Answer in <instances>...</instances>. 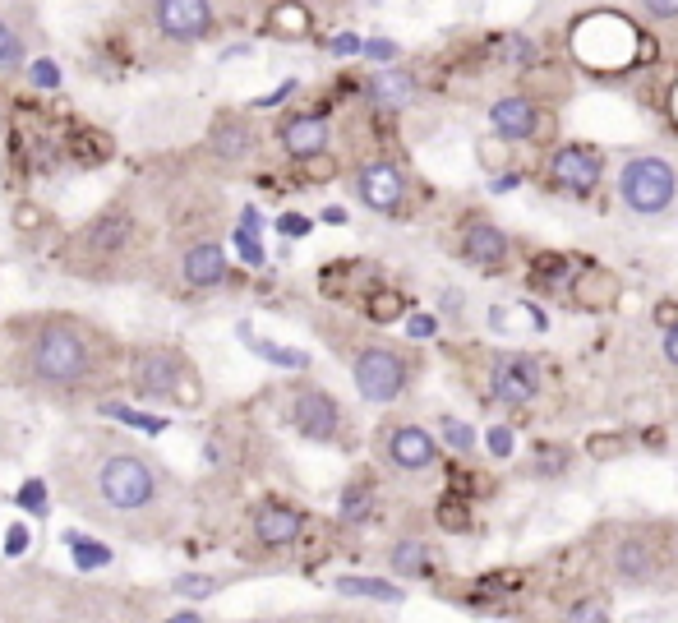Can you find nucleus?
<instances>
[{"label":"nucleus","mask_w":678,"mask_h":623,"mask_svg":"<svg viewBox=\"0 0 678 623\" xmlns=\"http://www.w3.org/2000/svg\"><path fill=\"white\" fill-rule=\"evenodd\" d=\"M19 504H24V508H33V513H42V485H37V480H33V485H24V490H19Z\"/></svg>","instance_id":"obj_42"},{"label":"nucleus","mask_w":678,"mask_h":623,"mask_svg":"<svg viewBox=\"0 0 678 623\" xmlns=\"http://www.w3.org/2000/svg\"><path fill=\"white\" fill-rule=\"evenodd\" d=\"M323 222H333V227H342V222H346V208H328V213H323Z\"/></svg>","instance_id":"obj_51"},{"label":"nucleus","mask_w":678,"mask_h":623,"mask_svg":"<svg viewBox=\"0 0 678 623\" xmlns=\"http://www.w3.org/2000/svg\"><path fill=\"white\" fill-rule=\"evenodd\" d=\"M508 56H512V60H531L536 51H531V42H522V37H512V42H508Z\"/></svg>","instance_id":"obj_47"},{"label":"nucleus","mask_w":678,"mask_h":623,"mask_svg":"<svg viewBox=\"0 0 678 623\" xmlns=\"http://www.w3.org/2000/svg\"><path fill=\"white\" fill-rule=\"evenodd\" d=\"M517 185H522V176H517V171H508V176L494 180V194H508V190H517Z\"/></svg>","instance_id":"obj_48"},{"label":"nucleus","mask_w":678,"mask_h":623,"mask_svg":"<svg viewBox=\"0 0 678 623\" xmlns=\"http://www.w3.org/2000/svg\"><path fill=\"white\" fill-rule=\"evenodd\" d=\"M655 319L665 324V333H669V328H678V305H669V300H665V305H655Z\"/></svg>","instance_id":"obj_46"},{"label":"nucleus","mask_w":678,"mask_h":623,"mask_svg":"<svg viewBox=\"0 0 678 623\" xmlns=\"http://www.w3.org/2000/svg\"><path fill=\"white\" fill-rule=\"evenodd\" d=\"M619 194H623V204H628L632 213L655 217V213H665V208L674 204L678 176H674V167H669V162H660V157H637V162H628V167H623Z\"/></svg>","instance_id":"obj_2"},{"label":"nucleus","mask_w":678,"mask_h":623,"mask_svg":"<svg viewBox=\"0 0 678 623\" xmlns=\"http://www.w3.org/2000/svg\"><path fill=\"white\" fill-rule=\"evenodd\" d=\"M642 5L655 19H678V0H642Z\"/></svg>","instance_id":"obj_41"},{"label":"nucleus","mask_w":678,"mask_h":623,"mask_svg":"<svg viewBox=\"0 0 678 623\" xmlns=\"http://www.w3.org/2000/svg\"><path fill=\"white\" fill-rule=\"evenodd\" d=\"M162 623H203V614H194V610H180V614H171V619H162Z\"/></svg>","instance_id":"obj_50"},{"label":"nucleus","mask_w":678,"mask_h":623,"mask_svg":"<svg viewBox=\"0 0 678 623\" xmlns=\"http://www.w3.org/2000/svg\"><path fill=\"white\" fill-rule=\"evenodd\" d=\"M568 623H609V610L595 596H586L577 605H568Z\"/></svg>","instance_id":"obj_31"},{"label":"nucleus","mask_w":678,"mask_h":623,"mask_svg":"<svg viewBox=\"0 0 678 623\" xmlns=\"http://www.w3.org/2000/svg\"><path fill=\"white\" fill-rule=\"evenodd\" d=\"M125 236H130V217H125V213H107V217H97L93 227H88L84 245L93 254H111V250H120V245H125Z\"/></svg>","instance_id":"obj_19"},{"label":"nucleus","mask_w":678,"mask_h":623,"mask_svg":"<svg viewBox=\"0 0 678 623\" xmlns=\"http://www.w3.org/2000/svg\"><path fill=\"white\" fill-rule=\"evenodd\" d=\"M568 471V448L540 444L536 448V476H563Z\"/></svg>","instance_id":"obj_29"},{"label":"nucleus","mask_w":678,"mask_h":623,"mask_svg":"<svg viewBox=\"0 0 678 623\" xmlns=\"http://www.w3.org/2000/svg\"><path fill=\"white\" fill-rule=\"evenodd\" d=\"M236 245H240V259H245V264H254V268L263 264V245L250 236V231H240V236H236Z\"/></svg>","instance_id":"obj_38"},{"label":"nucleus","mask_w":678,"mask_h":623,"mask_svg":"<svg viewBox=\"0 0 678 623\" xmlns=\"http://www.w3.org/2000/svg\"><path fill=\"white\" fill-rule=\"evenodd\" d=\"M489 393L499 397L503 407H526L540 393V360L531 356H499L494 374H489Z\"/></svg>","instance_id":"obj_5"},{"label":"nucleus","mask_w":678,"mask_h":623,"mask_svg":"<svg viewBox=\"0 0 678 623\" xmlns=\"http://www.w3.org/2000/svg\"><path fill=\"white\" fill-rule=\"evenodd\" d=\"M217 591V577H208V573H180L176 577V596H185V600H208Z\"/></svg>","instance_id":"obj_27"},{"label":"nucleus","mask_w":678,"mask_h":623,"mask_svg":"<svg viewBox=\"0 0 678 623\" xmlns=\"http://www.w3.org/2000/svg\"><path fill=\"white\" fill-rule=\"evenodd\" d=\"M489 120H494V130L508 134V139H531V134L540 130L536 102H526V97H503V102H494Z\"/></svg>","instance_id":"obj_16"},{"label":"nucleus","mask_w":678,"mask_h":623,"mask_svg":"<svg viewBox=\"0 0 678 623\" xmlns=\"http://www.w3.org/2000/svg\"><path fill=\"white\" fill-rule=\"evenodd\" d=\"M33 374L42 384H79L88 374V347L79 328L47 324L33 342Z\"/></svg>","instance_id":"obj_1"},{"label":"nucleus","mask_w":678,"mask_h":623,"mask_svg":"<svg viewBox=\"0 0 678 623\" xmlns=\"http://www.w3.org/2000/svg\"><path fill=\"white\" fill-rule=\"evenodd\" d=\"M356 388L365 402L383 407L406 388V360L388 347H369L356 356Z\"/></svg>","instance_id":"obj_4"},{"label":"nucleus","mask_w":678,"mask_h":623,"mask_svg":"<svg viewBox=\"0 0 678 623\" xmlns=\"http://www.w3.org/2000/svg\"><path fill=\"white\" fill-rule=\"evenodd\" d=\"M222 277H226V254H222V245L203 240V245H194V250L185 254V282H190V287H217Z\"/></svg>","instance_id":"obj_17"},{"label":"nucleus","mask_w":678,"mask_h":623,"mask_svg":"<svg viewBox=\"0 0 678 623\" xmlns=\"http://www.w3.org/2000/svg\"><path fill=\"white\" fill-rule=\"evenodd\" d=\"M369 513H374V490L369 485H346L342 490V517L346 522H369Z\"/></svg>","instance_id":"obj_26"},{"label":"nucleus","mask_w":678,"mask_h":623,"mask_svg":"<svg viewBox=\"0 0 678 623\" xmlns=\"http://www.w3.org/2000/svg\"><path fill=\"white\" fill-rule=\"evenodd\" d=\"M111 416H120L125 425H139V430H148V434H157L167 420H157V416H139V411H125V407H111Z\"/></svg>","instance_id":"obj_36"},{"label":"nucleus","mask_w":678,"mask_h":623,"mask_svg":"<svg viewBox=\"0 0 678 623\" xmlns=\"http://www.w3.org/2000/svg\"><path fill=\"white\" fill-rule=\"evenodd\" d=\"M365 51H369L374 60H393V56H397L393 42H379V37H374V42H365Z\"/></svg>","instance_id":"obj_45"},{"label":"nucleus","mask_w":678,"mask_h":623,"mask_svg":"<svg viewBox=\"0 0 678 623\" xmlns=\"http://www.w3.org/2000/svg\"><path fill=\"white\" fill-rule=\"evenodd\" d=\"M356 190H360V199H365L374 213H393V208L402 204L406 180H402V171L388 167V162H369V167H360Z\"/></svg>","instance_id":"obj_10"},{"label":"nucleus","mask_w":678,"mask_h":623,"mask_svg":"<svg viewBox=\"0 0 678 623\" xmlns=\"http://www.w3.org/2000/svg\"><path fill=\"white\" fill-rule=\"evenodd\" d=\"M439 527H448V531H466V527H471V517H466V504H462V499H443Z\"/></svg>","instance_id":"obj_33"},{"label":"nucleus","mask_w":678,"mask_h":623,"mask_svg":"<svg viewBox=\"0 0 678 623\" xmlns=\"http://www.w3.org/2000/svg\"><path fill=\"white\" fill-rule=\"evenodd\" d=\"M388 457H393L402 471H425V467H434L439 444H434V434L420 430V425H397V430L388 434Z\"/></svg>","instance_id":"obj_12"},{"label":"nucleus","mask_w":678,"mask_h":623,"mask_svg":"<svg viewBox=\"0 0 678 623\" xmlns=\"http://www.w3.org/2000/svg\"><path fill=\"white\" fill-rule=\"evenodd\" d=\"M337 591L342 596H365V600H383V605H402L406 591L383 582V577H337Z\"/></svg>","instance_id":"obj_21"},{"label":"nucleus","mask_w":678,"mask_h":623,"mask_svg":"<svg viewBox=\"0 0 678 623\" xmlns=\"http://www.w3.org/2000/svg\"><path fill=\"white\" fill-rule=\"evenodd\" d=\"M462 254L471 259L476 268H499L508 259V236H503L494 222H466L462 227Z\"/></svg>","instance_id":"obj_13"},{"label":"nucleus","mask_w":678,"mask_h":623,"mask_svg":"<svg viewBox=\"0 0 678 623\" xmlns=\"http://www.w3.org/2000/svg\"><path fill=\"white\" fill-rule=\"evenodd\" d=\"M614 577H619L623 587H646V582H655V550H651V540L637 536V531H628V536L614 545Z\"/></svg>","instance_id":"obj_11"},{"label":"nucleus","mask_w":678,"mask_h":623,"mask_svg":"<svg viewBox=\"0 0 678 623\" xmlns=\"http://www.w3.org/2000/svg\"><path fill=\"white\" fill-rule=\"evenodd\" d=\"M208 148H213L217 157H226V162H236V157H245L254 148V134L245 120L222 116V120H213V130H208Z\"/></svg>","instance_id":"obj_18"},{"label":"nucleus","mask_w":678,"mask_h":623,"mask_svg":"<svg viewBox=\"0 0 678 623\" xmlns=\"http://www.w3.org/2000/svg\"><path fill=\"white\" fill-rule=\"evenodd\" d=\"M305 531V513L300 508H263L259 517H254V536H259V545H268V550H282V545H291V540Z\"/></svg>","instance_id":"obj_14"},{"label":"nucleus","mask_w":678,"mask_h":623,"mask_svg":"<svg viewBox=\"0 0 678 623\" xmlns=\"http://www.w3.org/2000/svg\"><path fill=\"white\" fill-rule=\"evenodd\" d=\"M28 545V527H10V536H5V554H24Z\"/></svg>","instance_id":"obj_43"},{"label":"nucleus","mask_w":678,"mask_h":623,"mask_svg":"<svg viewBox=\"0 0 678 623\" xmlns=\"http://www.w3.org/2000/svg\"><path fill=\"white\" fill-rule=\"evenodd\" d=\"M277 231H282V236H305V231H310V217H300V213H286L282 222H277Z\"/></svg>","instance_id":"obj_40"},{"label":"nucleus","mask_w":678,"mask_h":623,"mask_svg":"<svg viewBox=\"0 0 678 623\" xmlns=\"http://www.w3.org/2000/svg\"><path fill=\"white\" fill-rule=\"evenodd\" d=\"M614 291H619V282H614L609 273H595V268L582 273V282H577V300H582V305H609Z\"/></svg>","instance_id":"obj_25"},{"label":"nucleus","mask_w":678,"mask_h":623,"mask_svg":"<svg viewBox=\"0 0 678 623\" xmlns=\"http://www.w3.org/2000/svg\"><path fill=\"white\" fill-rule=\"evenodd\" d=\"M134 388L148 397H171L180 388V379H185V360L176 356V351H139L134 356V370H130Z\"/></svg>","instance_id":"obj_7"},{"label":"nucleus","mask_w":678,"mask_h":623,"mask_svg":"<svg viewBox=\"0 0 678 623\" xmlns=\"http://www.w3.org/2000/svg\"><path fill=\"white\" fill-rule=\"evenodd\" d=\"M333 51H337V56H351V51H365V42H360V37H351V33H342V37H333Z\"/></svg>","instance_id":"obj_44"},{"label":"nucleus","mask_w":678,"mask_h":623,"mask_svg":"<svg viewBox=\"0 0 678 623\" xmlns=\"http://www.w3.org/2000/svg\"><path fill=\"white\" fill-rule=\"evenodd\" d=\"M28 70H33V84H37V88H56V84H60L56 60H33Z\"/></svg>","instance_id":"obj_35"},{"label":"nucleus","mask_w":678,"mask_h":623,"mask_svg":"<svg viewBox=\"0 0 678 623\" xmlns=\"http://www.w3.org/2000/svg\"><path fill=\"white\" fill-rule=\"evenodd\" d=\"M443 444L448 448H457V453H471V448H476V430H471V425H466V420H452V416H443Z\"/></svg>","instance_id":"obj_28"},{"label":"nucleus","mask_w":678,"mask_h":623,"mask_svg":"<svg viewBox=\"0 0 678 623\" xmlns=\"http://www.w3.org/2000/svg\"><path fill=\"white\" fill-rule=\"evenodd\" d=\"M388 564H393L397 577H420L429 568V545L425 540H397L388 550Z\"/></svg>","instance_id":"obj_22"},{"label":"nucleus","mask_w":678,"mask_h":623,"mask_svg":"<svg viewBox=\"0 0 678 623\" xmlns=\"http://www.w3.org/2000/svg\"><path fill=\"white\" fill-rule=\"evenodd\" d=\"M397 314H402V296H397V291H379V296H369V319L388 324V319H397Z\"/></svg>","instance_id":"obj_30"},{"label":"nucleus","mask_w":678,"mask_h":623,"mask_svg":"<svg viewBox=\"0 0 678 623\" xmlns=\"http://www.w3.org/2000/svg\"><path fill=\"white\" fill-rule=\"evenodd\" d=\"M10 65H19V37H14L10 24L0 19V70H10Z\"/></svg>","instance_id":"obj_34"},{"label":"nucleus","mask_w":678,"mask_h":623,"mask_svg":"<svg viewBox=\"0 0 678 623\" xmlns=\"http://www.w3.org/2000/svg\"><path fill=\"white\" fill-rule=\"evenodd\" d=\"M70 545H74V559H79V568H97V564H107L111 554L97 545V540H84V536H70Z\"/></svg>","instance_id":"obj_32"},{"label":"nucleus","mask_w":678,"mask_h":623,"mask_svg":"<svg viewBox=\"0 0 678 623\" xmlns=\"http://www.w3.org/2000/svg\"><path fill=\"white\" fill-rule=\"evenodd\" d=\"M406 333H411V337H420V342H429V337L439 333V324H434L429 314H411V319H406Z\"/></svg>","instance_id":"obj_39"},{"label":"nucleus","mask_w":678,"mask_h":623,"mask_svg":"<svg viewBox=\"0 0 678 623\" xmlns=\"http://www.w3.org/2000/svg\"><path fill=\"white\" fill-rule=\"evenodd\" d=\"M240 337H245V342H250V347L259 351L263 360L282 365V370H305V365H310V356H305V351H296V347H277V342H259V337H250V328H240Z\"/></svg>","instance_id":"obj_24"},{"label":"nucleus","mask_w":678,"mask_h":623,"mask_svg":"<svg viewBox=\"0 0 678 623\" xmlns=\"http://www.w3.org/2000/svg\"><path fill=\"white\" fill-rule=\"evenodd\" d=\"M600 171H605V157L586 144H568L549 157V176L568 194H591L595 185H600Z\"/></svg>","instance_id":"obj_6"},{"label":"nucleus","mask_w":678,"mask_h":623,"mask_svg":"<svg viewBox=\"0 0 678 623\" xmlns=\"http://www.w3.org/2000/svg\"><path fill=\"white\" fill-rule=\"evenodd\" d=\"M97 485H102V499L111 508H120V513H134V508H143L157 494L153 467L134 453H111L102 462V471H97Z\"/></svg>","instance_id":"obj_3"},{"label":"nucleus","mask_w":678,"mask_h":623,"mask_svg":"<svg viewBox=\"0 0 678 623\" xmlns=\"http://www.w3.org/2000/svg\"><path fill=\"white\" fill-rule=\"evenodd\" d=\"M485 439H489V453H494V457H512V430H508V425H494Z\"/></svg>","instance_id":"obj_37"},{"label":"nucleus","mask_w":678,"mask_h":623,"mask_svg":"<svg viewBox=\"0 0 678 623\" xmlns=\"http://www.w3.org/2000/svg\"><path fill=\"white\" fill-rule=\"evenodd\" d=\"M268 28H273L277 37L310 33V10H305L300 0H282V5H273V14H268Z\"/></svg>","instance_id":"obj_23"},{"label":"nucleus","mask_w":678,"mask_h":623,"mask_svg":"<svg viewBox=\"0 0 678 623\" xmlns=\"http://www.w3.org/2000/svg\"><path fill=\"white\" fill-rule=\"evenodd\" d=\"M282 148L291 157H300V162H310V157H319L323 148H328V120L323 116H296L282 125Z\"/></svg>","instance_id":"obj_15"},{"label":"nucleus","mask_w":678,"mask_h":623,"mask_svg":"<svg viewBox=\"0 0 678 623\" xmlns=\"http://www.w3.org/2000/svg\"><path fill=\"white\" fill-rule=\"evenodd\" d=\"M665 360L669 365H678V328H669L665 333Z\"/></svg>","instance_id":"obj_49"},{"label":"nucleus","mask_w":678,"mask_h":623,"mask_svg":"<svg viewBox=\"0 0 678 623\" xmlns=\"http://www.w3.org/2000/svg\"><path fill=\"white\" fill-rule=\"evenodd\" d=\"M291 420H296V430L305 434V439H314V444H328L337 434V425H342V411H337V402L323 388H310V393L296 397V411H291Z\"/></svg>","instance_id":"obj_9"},{"label":"nucleus","mask_w":678,"mask_h":623,"mask_svg":"<svg viewBox=\"0 0 678 623\" xmlns=\"http://www.w3.org/2000/svg\"><path fill=\"white\" fill-rule=\"evenodd\" d=\"M157 24L176 42H199L213 33V5L208 0H157Z\"/></svg>","instance_id":"obj_8"},{"label":"nucleus","mask_w":678,"mask_h":623,"mask_svg":"<svg viewBox=\"0 0 678 623\" xmlns=\"http://www.w3.org/2000/svg\"><path fill=\"white\" fill-rule=\"evenodd\" d=\"M369 93H374L379 107H406V102L416 97V84H411V74H402V70H379L374 84H369Z\"/></svg>","instance_id":"obj_20"}]
</instances>
